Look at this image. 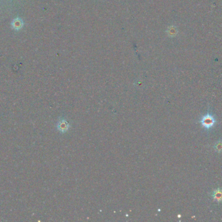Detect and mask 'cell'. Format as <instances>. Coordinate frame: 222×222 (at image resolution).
Returning a JSON list of instances; mask_svg holds the SVG:
<instances>
[{
  "mask_svg": "<svg viewBox=\"0 0 222 222\" xmlns=\"http://www.w3.org/2000/svg\"><path fill=\"white\" fill-rule=\"evenodd\" d=\"M201 123L203 127L209 129L214 126L215 123V120L211 115L207 114V115L203 117V118L201 120Z\"/></svg>",
  "mask_w": 222,
  "mask_h": 222,
  "instance_id": "obj_1",
  "label": "cell"
},
{
  "mask_svg": "<svg viewBox=\"0 0 222 222\" xmlns=\"http://www.w3.org/2000/svg\"><path fill=\"white\" fill-rule=\"evenodd\" d=\"M68 128L69 125L65 119H62L58 122L57 129L59 131L62 132H66L68 130Z\"/></svg>",
  "mask_w": 222,
  "mask_h": 222,
  "instance_id": "obj_2",
  "label": "cell"
},
{
  "mask_svg": "<svg viewBox=\"0 0 222 222\" xmlns=\"http://www.w3.org/2000/svg\"><path fill=\"white\" fill-rule=\"evenodd\" d=\"M12 26H13V28H14L15 29H19L22 28L23 26L22 21L18 18L14 20L13 23H12Z\"/></svg>",
  "mask_w": 222,
  "mask_h": 222,
  "instance_id": "obj_3",
  "label": "cell"
},
{
  "mask_svg": "<svg viewBox=\"0 0 222 222\" xmlns=\"http://www.w3.org/2000/svg\"><path fill=\"white\" fill-rule=\"evenodd\" d=\"M212 197L214 198V199L218 201H222V191L221 190H215L212 194Z\"/></svg>",
  "mask_w": 222,
  "mask_h": 222,
  "instance_id": "obj_4",
  "label": "cell"
}]
</instances>
